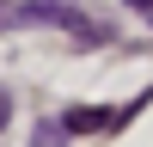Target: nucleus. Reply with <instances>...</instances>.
I'll return each mask as SVG.
<instances>
[{
	"instance_id": "nucleus-3",
	"label": "nucleus",
	"mask_w": 153,
	"mask_h": 147,
	"mask_svg": "<svg viewBox=\"0 0 153 147\" xmlns=\"http://www.w3.org/2000/svg\"><path fill=\"white\" fill-rule=\"evenodd\" d=\"M68 135H74L68 122H49V117H43V122L31 129V147H68Z\"/></svg>"
},
{
	"instance_id": "nucleus-1",
	"label": "nucleus",
	"mask_w": 153,
	"mask_h": 147,
	"mask_svg": "<svg viewBox=\"0 0 153 147\" xmlns=\"http://www.w3.org/2000/svg\"><path fill=\"white\" fill-rule=\"evenodd\" d=\"M6 24H12V31H19V24H61L74 43H104V37H110L104 24L86 19L74 0H25V6H12V12H6Z\"/></svg>"
},
{
	"instance_id": "nucleus-2",
	"label": "nucleus",
	"mask_w": 153,
	"mask_h": 147,
	"mask_svg": "<svg viewBox=\"0 0 153 147\" xmlns=\"http://www.w3.org/2000/svg\"><path fill=\"white\" fill-rule=\"evenodd\" d=\"M61 122H68L74 135H98V129H104V122H117V117H110V110H98V104H80V110H68V117H61Z\"/></svg>"
},
{
	"instance_id": "nucleus-4",
	"label": "nucleus",
	"mask_w": 153,
	"mask_h": 147,
	"mask_svg": "<svg viewBox=\"0 0 153 147\" xmlns=\"http://www.w3.org/2000/svg\"><path fill=\"white\" fill-rule=\"evenodd\" d=\"M129 6H135V12H141V19H153V0H129Z\"/></svg>"
}]
</instances>
